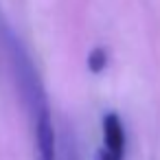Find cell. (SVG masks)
Listing matches in <instances>:
<instances>
[{
  "label": "cell",
  "instance_id": "cell-4",
  "mask_svg": "<svg viewBox=\"0 0 160 160\" xmlns=\"http://www.w3.org/2000/svg\"><path fill=\"white\" fill-rule=\"evenodd\" d=\"M88 64H90V68L94 72L101 70V68H105V53H103V48H94L90 53V57H88Z\"/></svg>",
  "mask_w": 160,
  "mask_h": 160
},
{
  "label": "cell",
  "instance_id": "cell-1",
  "mask_svg": "<svg viewBox=\"0 0 160 160\" xmlns=\"http://www.w3.org/2000/svg\"><path fill=\"white\" fill-rule=\"evenodd\" d=\"M2 40H5L9 64H11V70H13V77H16L18 92H20V97L27 105V112H29L31 121L42 116V114H48V99H46L42 79H40V75L35 70V64H33L31 55L27 53L24 44L20 42V38L16 33H11V29H5Z\"/></svg>",
  "mask_w": 160,
  "mask_h": 160
},
{
  "label": "cell",
  "instance_id": "cell-3",
  "mask_svg": "<svg viewBox=\"0 0 160 160\" xmlns=\"http://www.w3.org/2000/svg\"><path fill=\"white\" fill-rule=\"evenodd\" d=\"M101 127H103V142H105V151H108L110 156H114L116 160H123L127 138H125V127H123L121 116H118V114H114V112L105 114V116H103Z\"/></svg>",
  "mask_w": 160,
  "mask_h": 160
},
{
  "label": "cell",
  "instance_id": "cell-5",
  "mask_svg": "<svg viewBox=\"0 0 160 160\" xmlns=\"http://www.w3.org/2000/svg\"><path fill=\"white\" fill-rule=\"evenodd\" d=\"M97 160H116V158H114V156H110L105 149H101V151L97 153Z\"/></svg>",
  "mask_w": 160,
  "mask_h": 160
},
{
  "label": "cell",
  "instance_id": "cell-2",
  "mask_svg": "<svg viewBox=\"0 0 160 160\" xmlns=\"http://www.w3.org/2000/svg\"><path fill=\"white\" fill-rule=\"evenodd\" d=\"M35 138V160H57V136L51 121V112L31 121Z\"/></svg>",
  "mask_w": 160,
  "mask_h": 160
}]
</instances>
